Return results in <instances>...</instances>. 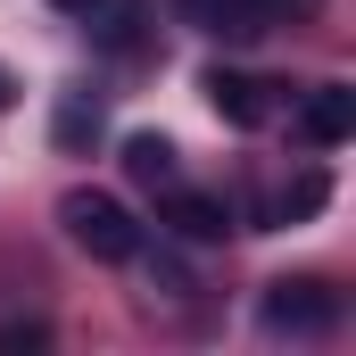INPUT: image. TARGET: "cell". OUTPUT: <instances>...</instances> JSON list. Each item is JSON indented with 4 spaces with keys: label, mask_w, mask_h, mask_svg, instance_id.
<instances>
[{
    "label": "cell",
    "mask_w": 356,
    "mask_h": 356,
    "mask_svg": "<svg viewBox=\"0 0 356 356\" xmlns=\"http://www.w3.org/2000/svg\"><path fill=\"white\" fill-rule=\"evenodd\" d=\"M58 224H67V241H75L83 257H99V266L141 257V224H133V207L108 199V191H67V199H58Z\"/></svg>",
    "instance_id": "obj_1"
},
{
    "label": "cell",
    "mask_w": 356,
    "mask_h": 356,
    "mask_svg": "<svg viewBox=\"0 0 356 356\" xmlns=\"http://www.w3.org/2000/svg\"><path fill=\"white\" fill-rule=\"evenodd\" d=\"M257 315H266V332H298V340H307V332H332V323H340V290L315 282V273L266 282V307H257Z\"/></svg>",
    "instance_id": "obj_2"
},
{
    "label": "cell",
    "mask_w": 356,
    "mask_h": 356,
    "mask_svg": "<svg viewBox=\"0 0 356 356\" xmlns=\"http://www.w3.org/2000/svg\"><path fill=\"white\" fill-rule=\"evenodd\" d=\"M175 8L199 25V33H216V42H257V33L282 25L273 0H175Z\"/></svg>",
    "instance_id": "obj_3"
},
{
    "label": "cell",
    "mask_w": 356,
    "mask_h": 356,
    "mask_svg": "<svg viewBox=\"0 0 356 356\" xmlns=\"http://www.w3.org/2000/svg\"><path fill=\"white\" fill-rule=\"evenodd\" d=\"M158 224H175L182 241H224V232H232V207H224L216 191H182V182H166V191H158Z\"/></svg>",
    "instance_id": "obj_4"
},
{
    "label": "cell",
    "mask_w": 356,
    "mask_h": 356,
    "mask_svg": "<svg viewBox=\"0 0 356 356\" xmlns=\"http://www.w3.org/2000/svg\"><path fill=\"white\" fill-rule=\"evenodd\" d=\"M199 91L216 99V116H224V124H266V116H273V99H266L273 83H257V75H232V67H207V75H199Z\"/></svg>",
    "instance_id": "obj_5"
},
{
    "label": "cell",
    "mask_w": 356,
    "mask_h": 356,
    "mask_svg": "<svg viewBox=\"0 0 356 356\" xmlns=\"http://www.w3.org/2000/svg\"><path fill=\"white\" fill-rule=\"evenodd\" d=\"M99 133H108V108H99V91H58V116H50V141H58V149H67V158H83L91 141H99Z\"/></svg>",
    "instance_id": "obj_6"
},
{
    "label": "cell",
    "mask_w": 356,
    "mask_h": 356,
    "mask_svg": "<svg viewBox=\"0 0 356 356\" xmlns=\"http://www.w3.org/2000/svg\"><path fill=\"white\" fill-rule=\"evenodd\" d=\"M298 133L315 141V149H332V141H348L356 133V91L348 83H323L307 108H298Z\"/></svg>",
    "instance_id": "obj_7"
},
{
    "label": "cell",
    "mask_w": 356,
    "mask_h": 356,
    "mask_svg": "<svg viewBox=\"0 0 356 356\" xmlns=\"http://www.w3.org/2000/svg\"><path fill=\"white\" fill-rule=\"evenodd\" d=\"M124 175L141 182V191H166V182L182 175L175 141H166V133H124Z\"/></svg>",
    "instance_id": "obj_8"
},
{
    "label": "cell",
    "mask_w": 356,
    "mask_h": 356,
    "mask_svg": "<svg viewBox=\"0 0 356 356\" xmlns=\"http://www.w3.org/2000/svg\"><path fill=\"white\" fill-rule=\"evenodd\" d=\"M99 42H108V50H141V0H116L108 25H99Z\"/></svg>",
    "instance_id": "obj_9"
},
{
    "label": "cell",
    "mask_w": 356,
    "mask_h": 356,
    "mask_svg": "<svg viewBox=\"0 0 356 356\" xmlns=\"http://www.w3.org/2000/svg\"><path fill=\"white\" fill-rule=\"evenodd\" d=\"M0 348H42V323H0Z\"/></svg>",
    "instance_id": "obj_10"
},
{
    "label": "cell",
    "mask_w": 356,
    "mask_h": 356,
    "mask_svg": "<svg viewBox=\"0 0 356 356\" xmlns=\"http://www.w3.org/2000/svg\"><path fill=\"white\" fill-rule=\"evenodd\" d=\"M273 8H282V25H290V17H315L323 0H273Z\"/></svg>",
    "instance_id": "obj_11"
},
{
    "label": "cell",
    "mask_w": 356,
    "mask_h": 356,
    "mask_svg": "<svg viewBox=\"0 0 356 356\" xmlns=\"http://www.w3.org/2000/svg\"><path fill=\"white\" fill-rule=\"evenodd\" d=\"M50 8H58V17H91L99 0H50Z\"/></svg>",
    "instance_id": "obj_12"
},
{
    "label": "cell",
    "mask_w": 356,
    "mask_h": 356,
    "mask_svg": "<svg viewBox=\"0 0 356 356\" xmlns=\"http://www.w3.org/2000/svg\"><path fill=\"white\" fill-rule=\"evenodd\" d=\"M8 99H17V75H8V67H0V108H8Z\"/></svg>",
    "instance_id": "obj_13"
}]
</instances>
